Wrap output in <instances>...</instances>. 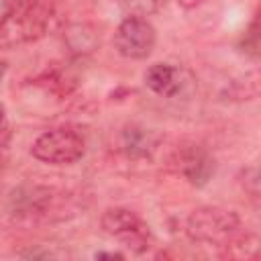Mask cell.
I'll list each match as a JSON object with an SVG mask.
<instances>
[{"label": "cell", "instance_id": "1", "mask_svg": "<svg viewBox=\"0 0 261 261\" xmlns=\"http://www.w3.org/2000/svg\"><path fill=\"white\" fill-rule=\"evenodd\" d=\"M59 18V0H12L0 20V47L10 49L45 37Z\"/></svg>", "mask_w": 261, "mask_h": 261}, {"label": "cell", "instance_id": "2", "mask_svg": "<svg viewBox=\"0 0 261 261\" xmlns=\"http://www.w3.org/2000/svg\"><path fill=\"white\" fill-rule=\"evenodd\" d=\"M239 230H243L241 216L222 206H200L186 220V234L200 245L222 247Z\"/></svg>", "mask_w": 261, "mask_h": 261}, {"label": "cell", "instance_id": "3", "mask_svg": "<svg viewBox=\"0 0 261 261\" xmlns=\"http://www.w3.org/2000/svg\"><path fill=\"white\" fill-rule=\"evenodd\" d=\"M31 153L47 165H71L86 155V139L69 126L51 128L37 137Z\"/></svg>", "mask_w": 261, "mask_h": 261}, {"label": "cell", "instance_id": "4", "mask_svg": "<svg viewBox=\"0 0 261 261\" xmlns=\"http://www.w3.org/2000/svg\"><path fill=\"white\" fill-rule=\"evenodd\" d=\"M100 226L108 237L120 241L122 247H126L137 255L145 253L151 247L153 234L149 230V224L130 208L114 206L104 210L100 218Z\"/></svg>", "mask_w": 261, "mask_h": 261}, {"label": "cell", "instance_id": "5", "mask_svg": "<svg viewBox=\"0 0 261 261\" xmlns=\"http://www.w3.org/2000/svg\"><path fill=\"white\" fill-rule=\"evenodd\" d=\"M155 27L145 16H126L114 33V47L126 59H147L155 49Z\"/></svg>", "mask_w": 261, "mask_h": 261}, {"label": "cell", "instance_id": "6", "mask_svg": "<svg viewBox=\"0 0 261 261\" xmlns=\"http://www.w3.org/2000/svg\"><path fill=\"white\" fill-rule=\"evenodd\" d=\"M175 167L177 171L192 184V186H206L214 173V159L204 147L188 145L175 153Z\"/></svg>", "mask_w": 261, "mask_h": 261}, {"label": "cell", "instance_id": "7", "mask_svg": "<svg viewBox=\"0 0 261 261\" xmlns=\"http://www.w3.org/2000/svg\"><path fill=\"white\" fill-rule=\"evenodd\" d=\"M12 200H14V208H12L14 214L18 218H27V220L49 218L51 214H55L59 210L57 196L49 188L33 186L27 192H18V196L14 194Z\"/></svg>", "mask_w": 261, "mask_h": 261}, {"label": "cell", "instance_id": "8", "mask_svg": "<svg viewBox=\"0 0 261 261\" xmlns=\"http://www.w3.org/2000/svg\"><path fill=\"white\" fill-rule=\"evenodd\" d=\"M145 86L163 98H173L181 90V75L169 63H153L145 71Z\"/></svg>", "mask_w": 261, "mask_h": 261}, {"label": "cell", "instance_id": "9", "mask_svg": "<svg viewBox=\"0 0 261 261\" xmlns=\"http://www.w3.org/2000/svg\"><path fill=\"white\" fill-rule=\"evenodd\" d=\"M63 41H65V45L69 47V51L73 55H90L100 45V37L96 33V29L88 22L69 24L63 33Z\"/></svg>", "mask_w": 261, "mask_h": 261}, {"label": "cell", "instance_id": "10", "mask_svg": "<svg viewBox=\"0 0 261 261\" xmlns=\"http://www.w3.org/2000/svg\"><path fill=\"white\" fill-rule=\"evenodd\" d=\"M120 147H122L124 155L130 159H147V157H151V153L155 149V139L145 128L128 126L122 130Z\"/></svg>", "mask_w": 261, "mask_h": 261}, {"label": "cell", "instance_id": "11", "mask_svg": "<svg viewBox=\"0 0 261 261\" xmlns=\"http://www.w3.org/2000/svg\"><path fill=\"white\" fill-rule=\"evenodd\" d=\"M222 259H257L259 257V239L249 230H239L228 243L218 247Z\"/></svg>", "mask_w": 261, "mask_h": 261}, {"label": "cell", "instance_id": "12", "mask_svg": "<svg viewBox=\"0 0 261 261\" xmlns=\"http://www.w3.org/2000/svg\"><path fill=\"white\" fill-rule=\"evenodd\" d=\"M128 16H149L157 10V0H120Z\"/></svg>", "mask_w": 261, "mask_h": 261}, {"label": "cell", "instance_id": "13", "mask_svg": "<svg viewBox=\"0 0 261 261\" xmlns=\"http://www.w3.org/2000/svg\"><path fill=\"white\" fill-rule=\"evenodd\" d=\"M206 0H177V4L181 6V8H186V10H194V8H198V6H202Z\"/></svg>", "mask_w": 261, "mask_h": 261}, {"label": "cell", "instance_id": "14", "mask_svg": "<svg viewBox=\"0 0 261 261\" xmlns=\"http://www.w3.org/2000/svg\"><path fill=\"white\" fill-rule=\"evenodd\" d=\"M124 255L122 253H116V251H106V253H96V259H122Z\"/></svg>", "mask_w": 261, "mask_h": 261}, {"label": "cell", "instance_id": "15", "mask_svg": "<svg viewBox=\"0 0 261 261\" xmlns=\"http://www.w3.org/2000/svg\"><path fill=\"white\" fill-rule=\"evenodd\" d=\"M4 73H6V61H0V80H2Z\"/></svg>", "mask_w": 261, "mask_h": 261}, {"label": "cell", "instance_id": "16", "mask_svg": "<svg viewBox=\"0 0 261 261\" xmlns=\"http://www.w3.org/2000/svg\"><path fill=\"white\" fill-rule=\"evenodd\" d=\"M4 114H6V112H4V106H2V102H0V124L4 122Z\"/></svg>", "mask_w": 261, "mask_h": 261}]
</instances>
